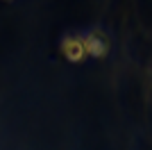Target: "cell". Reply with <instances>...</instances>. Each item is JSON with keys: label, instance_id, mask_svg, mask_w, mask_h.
<instances>
[{"label": "cell", "instance_id": "1", "mask_svg": "<svg viewBox=\"0 0 152 150\" xmlns=\"http://www.w3.org/2000/svg\"><path fill=\"white\" fill-rule=\"evenodd\" d=\"M84 41V50H86V57H107L109 52V39L102 34L100 30H93L89 32L86 37H82Z\"/></svg>", "mask_w": 152, "mask_h": 150}, {"label": "cell", "instance_id": "2", "mask_svg": "<svg viewBox=\"0 0 152 150\" xmlns=\"http://www.w3.org/2000/svg\"><path fill=\"white\" fill-rule=\"evenodd\" d=\"M61 55L66 57L68 62H73V64L84 62V59H86V50H84L82 37H73V34L64 37V41H61Z\"/></svg>", "mask_w": 152, "mask_h": 150}]
</instances>
